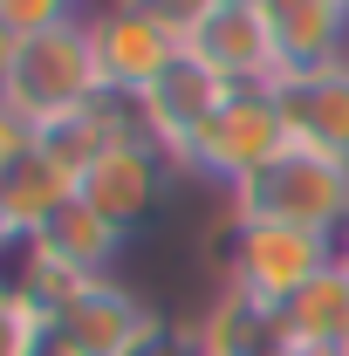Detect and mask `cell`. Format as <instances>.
<instances>
[{
	"label": "cell",
	"instance_id": "cell-19",
	"mask_svg": "<svg viewBox=\"0 0 349 356\" xmlns=\"http://www.w3.org/2000/svg\"><path fill=\"white\" fill-rule=\"evenodd\" d=\"M117 7H144L151 21H165V28H172L178 42H185V35H192V28H199L206 14H213L219 0H117Z\"/></svg>",
	"mask_w": 349,
	"mask_h": 356
},
{
	"label": "cell",
	"instance_id": "cell-6",
	"mask_svg": "<svg viewBox=\"0 0 349 356\" xmlns=\"http://www.w3.org/2000/svg\"><path fill=\"white\" fill-rule=\"evenodd\" d=\"M178 185H185V172L172 165V151H158V144H110L83 172L76 192H83L110 226L144 233L151 220H165V206L178 199Z\"/></svg>",
	"mask_w": 349,
	"mask_h": 356
},
{
	"label": "cell",
	"instance_id": "cell-2",
	"mask_svg": "<svg viewBox=\"0 0 349 356\" xmlns=\"http://www.w3.org/2000/svg\"><path fill=\"white\" fill-rule=\"evenodd\" d=\"M172 343V322L124 281H83L48 315V356H158Z\"/></svg>",
	"mask_w": 349,
	"mask_h": 356
},
{
	"label": "cell",
	"instance_id": "cell-12",
	"mask_svg": "<svg viewBox=\"0 0 349 356\" xmlns=\"http://www.w3.org/2000/svg\"><path fill=\"white\" fill-rule=\"evenodd\" d=\"M151 96V131H158V144L172 151V165H185V151H192V137L206 131V117H213L219 103L233 96V89L219 83L206 62H192V55H178L172 69L158 76V83L144 89Z\"/></svg>",
	"mask_w": 349,
	"mask_h": 356
},
{
	"label": "cell",
	"instance_id": "cell-10",
	"mask_svg": "<svg viewBox=\"0 0 349 356\" xmlns=\"http://www.w3.org/2000/svg\"><path fill=\"white\" fill-rule=\"evenodd\" d=\"M178 336H185V350H192V356H267V350L288 343L281 309H267V302L226 288V281H219V295L192 315V322H178Z\"/></svg>",
	"mask_w": 349,
	"mask_h": 356
},
{
	"label": "cell",
	"instance_id": "cell-16",
	"mask_svg": "<svg viewBox=\"0 0 349 356\" xmlns=\"http://www.w3.org/2000/svg\"><path fill=\"white\" fill-rule=\"evenodd\" d=\"M110 151V131L96 124V110H76V117H55V124H42V158L48 165H62V172L83 185V172Z\"/></svg>",
	"mask_w": 349,
	"mask_h": 356
},
{
	"label": "cell",
	"instance_id": "cell-18",
	"mask_svg": "<svg viewBox=\"0 0 349 356\" xmlns=\"http://www.w3.org/2000/svg\"><path fill=\"white\" fill-rule=\"evenodd\" d=\"M35 151H42V124H28V117H21V110L0 96V178H7V172H21Z\"/></svg>",
	"mask_w": 349,
	"mask_h": 356
},
{
	"label": "cell",
	"instance_id": "cell-8",
	"mask_svg": "<svg viewBox=\"0 0 349 356\" xmlns=\"http://www.w3.org/2000/svg\"><path fill=\"white\" fill-rule=\"evenodd\" d=\"M185 55L206 62L226 89H267L281 76V55H274V35H267L261 7H213L185 35Z\"/></svg>",
	"mask_w": 349,
	"mask_h": 356
},
{
	"label": "cell",
	"instance_id": "cell-15",
	"mask_svg": "<svg viewBox=\"0 0 349 356\" xmlns=\"http://www.w3.org/2000/svg\"><path fill=\"white\" fill-rule=\"evenodd\" d=\"M76 199V178L62 172V165H48L42 151L21 165V172H7L0 178V226L7 233H42L62 206Z\"/></svg>",
	"mask_w": 349,
	"mask_h": 356
},
{
	"label": "cell",
	"instance_id": "cell-5",
	"mask_svg": "<svg viewBox=\"0 0 349 356\" xmlns=\"http://www.w3.org/2000/svg\"><path fill=\"white\" fill-rule=\"evenodd\" d=\"M96 96H103V69H96L89 21H69V28H48L35 42H21V62H14V76H7V103H14L28 124L76 117Z\"/></svg>",
	"mask_w": 349,
	"mask_h": 356
},
{
	"label": "cell",
	"instance_id": "cell-21",
	"mask_svg": "<svg viewBox=\"0 0 349 356\" xmlns=\"http://www.w3.org/2000/svg\"><path fill=\"white\" fill-rule=\"evenodd\" d=\"M267 356H302V350H295V343H281V350H267Z\"/></svg>",
	"mask_w": 349,
	"mask_h": 356
},
{
	"label": "cell",
	"instance_id": "cell-20",
	"mask_svg": "<svg viewBox=\"0 0 349 356\" xmlns=\"http://www.w3.org/2000/svg\"><path fill=\"white\" fill-rule=\"evenodd\" d=\"M14 62H21V35L0 21V96H7V76H14Z\"/></svg>",
	"mask_w": 349,
	"mask_h": 356
},
{
	"label": "cell",
	"instance_id": "cell-11",
	"mask_svg": "<svg viewBox=\"0 0 349 356\" xmlns=\"http://www.w3.org/2000/svg\"><path fill=\"white\" fill-rule=\"evenodd\" d=\"M254 7H261L267 35H274L281 76L349 55V0H254Z\"/></svg>",
	"mask_w": 349,
	"mask_h": 356
},
{
	"label": "cell",
	"instance_id": "cell-17",
	"mask_svg": "<svg viewBox=\"0 0 349 356\" xmlns=\"http://www.w3.org/2000/svg\"><path fill=\"white\" fill-rule=\"evenodd\" d=\"M89 0H0V21L21 35V42H35L48 28H69V21H83Z\"/></svg>",
	"mask_w": 349,
	"mask_h": 356
},
{
	"label": "cell",
	"instance_id": "cell-14",
	"mask_svg": "<svg viewBox=\"0 0 349 356\" xmlns=\"http://www.w3.org/2000/svg\"><path fill=\"white\" fill-rule=\"evenodd\" d=\"M281 329L302 356H336L349 343V261L322 267L302 295L281 309Z\"/></svg>",
	"mask_w": 349,
	"mask_h": 356
},
{
	"label": "cell",
	"instance_id": "cell-7",
	"mask_svg": "<svg viewBox=\"0 0 349 356\" xmlns=\"http://www.w3.org/2000/svg\"><path fill=\"white\" fill-rule=\"evenodd\" d=\"M89 42H96V69L110 89H151L172 69L185 42H178L165 21H151L144 7H117V0H89Z\"/></svg>",
	"mask_w": 349,
	"mask_h": 356
},
{
	"label": "cell",
	"instance_id": "cell-3",
	"mask_svg": "<svg viewBox=\"0 0 349 356\" xmlns=\"http://www.w3.org/2000/svg\"><path fill=\"white\" fill-rule=\"evenodd\" d=\"M336 261H343V240H329V233L274 226V220H233V240L219 254V281L267 302V309H288L308 281Z\"/></svg>",
	"mask_w": 349,
	"mask_h": 356
},
{
	"label": "cell",
	"instance_id": "cell-9",
	"mask_svg": "<svg viewBox=\"0 0 349 356\" xmlns=\"http://www.w3.org/2000/svg\"><path fill=\"white\" fill-rule=\"evenodd\" d=\"M274 103H281L295 144H315L329 158H349V55L343 62H322V69L274 76Z\"/></svg>",
	"mask_w": 349,
	"mask_h": 356
},
{
	"label": "cell",
	"instance_id": "cell-13",
	"mask_svg": "<svg viewBox=\"0 0 349 356\" xmlns=\"http://www.w3.org/2000/svg\"><path fill=\"white\" fill-rule=\"evenodd\" d=\"M42 240V254L55 267H69V274H83V281H103V274H117V261H124V247H131V233L124 226H110L96 206H89L83 192L55 213V220L35 233Z\"/></svg>",
	"mask_w": 349,
	"mask_h": 356
},
{
	"label": "cell",
	"instance_id": "cell-4",
	"mask_svg": "<svg viewBox=\"0 0 349 356\" xmlns=\"http://www.w3.org/2000/svg\"><path fill=\"white\" fill-rule=\"evenodd\" d=\"M288 144L295 137H288V117L274 103V83L267 89H233L213 117H206V131L192 137V151H185L178 172L199 178L206 192H233V185H247L261 165H274Z\"/></svg>",
	"mask_w": 349,
	"mask_h": 356
},
{
	"label": "cell",
	"instance_id": "cell-1",
	"mask_svg": "<svg viewBox=\"0 0 349 356\" xmlns=\"http://www.w3.org/2000/svg\"><path fill=\"white\" fill-rule=\"evenodd\" d=\"M226 213L349 240V158H329L315 144H288L274 165H261L247 185L226 192Z\"/></svg>",
	"mask_w": 349,
	"mask_h": 356
}]
</instances>
